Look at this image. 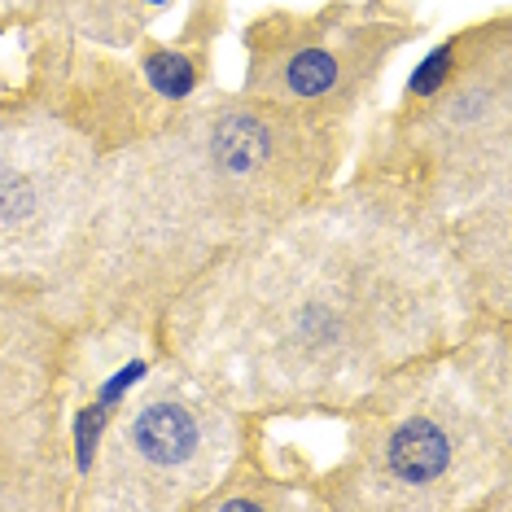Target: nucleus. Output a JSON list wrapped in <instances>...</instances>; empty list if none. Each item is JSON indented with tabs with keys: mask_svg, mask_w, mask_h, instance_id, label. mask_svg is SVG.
<instances>
[{
	"mask_svg": "<svg viewBox=\"0 0 512 512\" xmlns=\"http://www.w3.org/2000/svg\"><path fill=\"white\" fill-rule=\"evenodd\" d=\"M495 320L456 237L412 189L355 171L193 281L158 329L254 421L346 416Z\"/></svg>",
	"mask_w": 512,
	"mask_h": 512,
	"instance_id": "nucleus-1",
	"label": "nucleus"
},
{
	"mask_svg": "<svg viewBox=\"0 0 512 512\" xmlns=\"http://www.w3.org/2000/svg\"><path fill=\"white\" fill-rule=\"evenodd\" d=\"M342 154L346 127L241 92L180 101L106 158L84 228L40 298L84 333L158 337L184 289L329 189Z\"/></svg>",
	"mask_w": 512,
	"mask_h": 512,
	"instance_id": "nucleus-2",
	"label": "nucleus"
},
{
	"mask_svg": "<svg viewBox=\"0 0 512 512\" xmlns=\"http://www.w3.org/2000/svg\"><path fill=\"white\" fill-rule=\"evenodd\" d=\"M512 324H486L346 412V451L316 477L320 508H508Z\"/></svg>",
	"mask_w": 512,
	"mask_h": 512,
	"instance_id": "nucleus-3",
	"label": "nucleus"
},
{
	"mask_svg": "<svg viewBox=\"0 0 512 512\" xmlns=\"http://www.w3.org/2000/svg\"><path fill=\"white\" fill-rule=\"evenodd\" d=\"M149 97L145 75L62 62V49L0 88V285L44 294L57 281L106 158L154 123Z\"/></svg>",
	"mask_w": 512,
	"mask_h": 512,
	"instance_id": "nucleus-4",
	"label": "nucleus"
},
{
	"mask_svg": "<svg viewBox=\"0 0 512 512\" xmlns=\"http://www.w3.org/2000/svg\"><path fill=\"white\" fill-rule=\"evenodd\" d=\"M355 171L412 189L451 232L512 211V27L504 14L416 62L399 110L372 132Z\"/></svg>",
	"mask_w": 512,
	"mask_h": 512,
	"instance_id": "nucleus-5",
	"label": "nucleus"
},
{
	"mask_svg": "<svg viewBox=\"0 0 512 512\" xmlns=\"http://www.w3.org/2000/svg\"><path fill=\"white\" fill-rule=\"evenodd\" d=\"M254 416L162 355L119 399L101 429L79 508L97 512H202L254 447Z\"/></svg>",
	"mask_w": 512,
	"mask_h": 512,
	"instance_id": "nucleus-6",
	"label": "nucleus"
},
{
	"mask_svg": "<svg viewBox=\"0 0 512 512\" xmlns=\"http://www.w3.org/2000/svg\"><path fill=\"white\" fill-rule=\"evenodd\" d=\"M97 342L110 337L66 324L31 289L0 285V512L79 504L75 416Z\"/></svg>",
	"mask_w": 512,
	"mask_h": 512,
	"instance_id": "nucleus-7",
	"label": "nucleus"
},
{
	"mask_svg": "<svg viewBox=\"0 0 512 512\" xmlns=\"http://www.w3.org/2000/svg\"><path fill=\"white\" fill-rule=\"evenodd\" d=\"M421 36V22L390 0H337L311 14H263L246 27L237 92L259 106L351 132L390 57Z\"/></svg>",
	"mask_w": 512,
	"mask_h": 512,
	"instance_id": "nucleus-8",
	"label": "nucleus"
},
{
	"mask_svg": "<svg viewBox=\"0 0 512 512\" xmlns=\"http://www.w3.org/2000/svg\"><path fill=\"white\" fill-rule=\"evenodd\" d=\"M141 75H145V84L154 88V97H162L167 106H180V101H189V97H193V88H197L193 62H189L184 53H171V49L145 53Z\"/></svg>",
	"mask_w": 512,
	"mask_h": 512,
	"instance_id": "nucleus-9",
	"label": "nucleus"
}]
</instances>
